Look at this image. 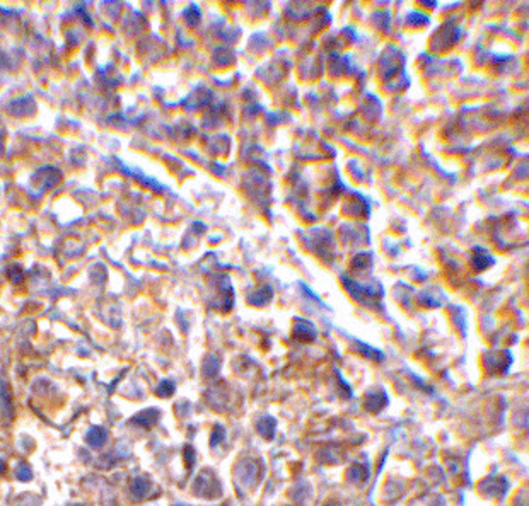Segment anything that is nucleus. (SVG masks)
Segmentation results:
<instances>
[{
	"label": "nucleus",
	"mask_w": 529,
	"mask_h": 506,
	"mask_svg": "<svg viewBox=\"0 0 529 506\" xmlns=\"http://www.w3.org/2000/svg\"><path fill=\"white\" fill-rule=\"evenodd\" d=\"M2 471H3V464L0 462V472H2Z\"/></svg>",
	"instance_id": "nucleus-1"
}]
</instances>
